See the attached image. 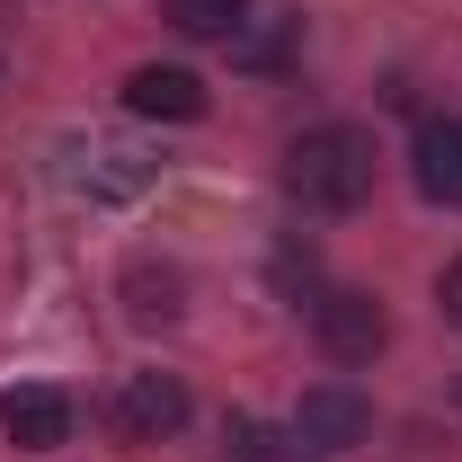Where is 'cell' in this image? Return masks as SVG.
<instances>
[{"label": "cell", "mask_w": 462, "mask_h": 462, "mask_svg": "<svg viewBox=\"0 0 462 462\" xmlns=\"http://www.w3.org/2000/svg\"><path fill=\"white\" fill-rule=\"evenodd\" d=\"M285 187H293V205H311V214H356V205L374 196V134H356V125H311V134H293Z\"/></svg>", "instance_id": "6da1fadb"}, {"label": "cell", "mask_w": 462, "mask_h": 462, "mask_svg": "<svg viewBox=\"0 0 462 462\" xmlns=\"http://www.w3.org/2000/svg\"><path fill=\"white\" fill-rule=\"evenodd\" d=\"M311 338H320L329 365H374V356L392 346V311L365 285H320L311 293Z\"/></svg>", "instance_id": "7a4b0ae2"}, {"label": "cell", "mask_w": 462, "mask_h": 462, "mask_svg": "<svg viewBox=\"0 0 462 462\" xmlns=\"http://www.w3.org/2000/svg\"><path fill=\"white\" fill-rule=\"evenodd\" d=\"M62 178H71V196H89V205H125V196H143L161 161L152 152H134V143H116V134H89V143H62Z\"/></svg>", "instance_id": "3957f363"}, {"label": "cell", "mask_w": 462, "mask_h": 462, "mask_svg": "<svg viewBox=\"0 0 462 462\" xmlns=\"http://www.w3.org/2000/svg\"><path fill=\"white\" fill-rule=\"evenodd\" d=\"M293 436L329 462V454H346V445H365V436H374V401H365L356 383H311L302 409H293Z\"/></svg>", "instance_id": "277c9868"}, {"label": "cell", "mask_w": 462, "mask_h": 462, "mask_svg": "<svg viewBox=\"0 0 462 462\" xmlns=\"http://www.w3.org/2000/svg\"><path fill=\"white\" fill-rule=\"evenodd\" d=\"M125 107L161 116V125H196V116L214 107V89H205L187 62H134V71H125Z\"/></svg>", "instance_id": "5b68a950"}, {"label": "cell", "mask_w": 462, "mask_h": 462, "mask_svg": "<svg viewBox=\"0 0 462 462\" xmlns=\"http://www.w3.org/2000/svg\"><path fill=\"white\" fill-rule=\"evenodd\" d=\"M0 436H9L18 454H62V445H71V401H62L54 383H18V392L0 401Z\"/></svg>", "instance_id": "8992f818"}, {"label": "cell", "mask_w": 462, "mask_h": 462, "mask_svg": "<svg viewBox=\"0 0 462 462\" xmlns=\"http://www.w3.org/2000/svg\"><path fill=\"white\" fill-rule=\"evenodd\" d=\"M187 409H196V401H187L178 374H125V392H116V427L152 445V436H178V427H187Z\"/></svg>", "instance_id": "52a82bcc"}, {"label": "cell", "mask_w": 462, "mask_h": 462, "mask_svg": "<svg viewBox=\"0 0 462 462\" xmlns=\"http://www.w3.org/2000/svg\"><path fill=\"white\" fill-rule=\"evenodd\" d=\"M409 178H418L427 205H454V214H462V116H427V125H418Z\"/></svg>", "instance_id": "ba28073f"}, {"label": "cell", "mask_w": 462, "mask_h": 462, "mask_svg": "<svg viewBox=\"0 0 462 462\" xmlns=\"http://www.w3.org/2000/svg\"><path fill=\"white\" fill-rule=\"evenodd\" d=\"M231 462H320L293 427H267V418H231Z\"/></svg>", "instance_id": "9c48e42d"}, {"label": "cell", "mask_w": 462, "mask_h": 462, "mask_svg": "<svg viewBox=\"0 0 462 462\" xmlns=\"http://www.w3.org/2000/svg\"><path fill=\"white\" fill-rule=\"evenodd\" d=\"M161 18H170L178 36H240L249 27V0H161Z\"/></svg>", "instance_id": "30bf717a"}, {"label": "cell", "mask_w": 462, "mask_h": 462, "mask_svg": "<svg viewBox=\"0 0 462 462\" xmlns=\"http://www.w3.org/2000/svg\"><path fill=\"white\" fill-rule=\"evenodd\" d=\"M125 293H134V311H143V320H170V311H178V276H170V267H134Z\"/></svg>", "instance_id": "8fae6325"}, {"label": "cell", "mask_w": 462, "mask_h": 462, "mask_svg": "<svg viewBox=\"0 0 462 462\" xmlns=\"http://www.w3.org/2000/svg\"><path fill=\"white\" fill-rule=\"evenodd\" d=\"M436 311H445V320H454V329H462V258H454V267H445V276H436Z\"/></svg>", "instance_id": "7c38bea8"}, {"label": "cell", "mask_w": 462, "mask_h": 462, "mask_svg": "<svg viewBox=\"0 0 462 462\" xmlns=\"http://www.w3.org/2000/svg\"><path fill=\"white\" fill-rule=\"evenodd\" d=\"M454 401H462V374H454Z\"/></svg>", "instance_id": "4fadbf2b"}]
</instances>
